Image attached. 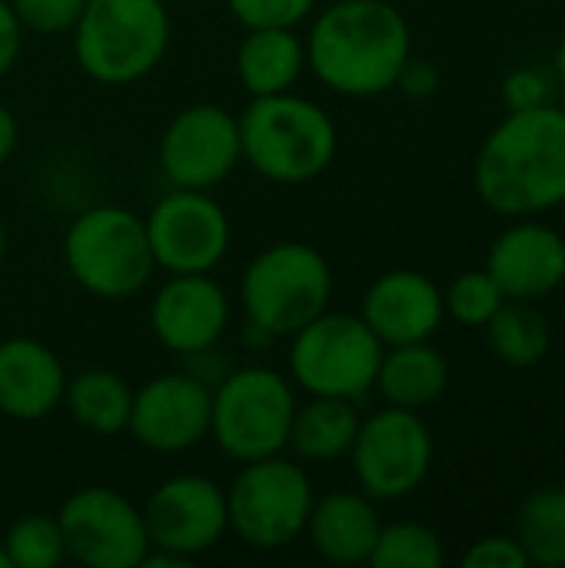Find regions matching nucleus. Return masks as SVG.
<instances>
[{
	"instance_id": "1",
	"label": "nucleus",
	"mask_w": 565,
	"mask_h": 568,
	"mask_svg": "<svg viewBox=\"0 0 565 568\" xmlns=\"http://www.w3.org/2000/svg\"><path fill=\"white\" fill-rule=\"evenodd\" d=\"M480 200L500 216H539L565 203V110L543 103L509 113L483 140L473 166Z\"/></svg>"
},
{
	"instance_id": "2",
	"label": "nucleus",
	"mask_w": 565,
	"mask_h": 568,
	"mask_svg": "<svg viewBox=\"0 0 565 568\" xmlns=\"http://www.w3.org/2000/svg\"><path fill=\"white\" fill-rule=\"evenodd\" d=\"M306 70L340 97H380L413 53L406 17L390 0H336L303 37Z\"/></svg>"
},
{
	"instance_id": "3",
	"label": "nucleus",
	"mask_w": 565,
	"mask_h": 568,
	"mask_svg": "<svg viewBox=\"0 0 565 568\" xmlns=\"http://www.w3.org/2000/svg\"><path fill=\"white\" fill-rule=\"evenodd\" d=\"M243 163L270 183L303 186L320 180L340 150L333 116L310 97L293 90L253 97L240 113Z\"/></svg>"
},
{
	"instance_id": "4",
	"label": "nucleus",
	"mask_w": 565,
	"mask_h": 568,
	"mask_svg": "<svg viewBox=\"0 0 565 568\" xmlns=\"http://www.w3.org/2000/svg\"><path fill=\"white\" fill-rule=\"evenodd\" d=\"M73 33L77 67L103 87L150 77L170 47V10L163 0H87Z\"/></svg>"
},
{
	"instance_id": "5",
	"label": "nucleus",
	"mask_w": 565,
	"mask_h": 568,
	"mask_svg": "<svg viewBox=\"0 0 565 568\" xmlns=\"http://www.w3.org/2000/svg\"><path fill=\"white\" fill-rule=\"evenodd\" d=\"M63 263L80 290L97 300H130L157 273L143 216L100 203L77 213L63 236Z\"/></svg>"
},
{
	"instance_id": "6",
	"label": "nucleus",
	"mask_w": 565,
	"mask_h": 568,
	"mask_svg": "<svg viewBox=\"0 0 565 568\" xmlns=\"http://www.w3.org/2000/svg\"><path fill=\"white\" fill-rule=\"evenodd\" d=\"M333 270L326 256L300 240L260 250L240 283V303L250 329L263 336H293L330 310Z\"/></svg>"
},
{
	"instance_id": "7",
	"label": "nucleus",
	"mask_w": 565,
	"mask_h": 568,
	"mask_svg": "<svg viewBox=\"0 0 565 568\" xmlns=\"http://www.w3.org/2000/svg\"><path fill=\"white\" fill-rule=\"evenodd\" d=\"M296 389L276 369L243 366L220 376L213 389L210 436L223 456L243 463L280 456L290 443Z\"/></svg>"
},
{
	"instance_id": "8",
	"label": "nucleus",
	"mask_w": 565,
	"mask_h": 568,
	"mask_svg": "<svg viewBox=\"0 0 565 568\" xmlns=\"http://www.w3.org/2000/svg\"><path fill=\"white\" fill-rule=\"evenodd\" d=\"M313 503L316 493L303 463L283 453L243 463L226 489L230 532L260 552L290 549L306 532Z\"/></svg>"
},
{
	"instance_id": "9",
	"label": "nucleus",
	"mask_w": 565,
	"mask_h": 568,
	"mask_svg": "<svg viewBox=\"0 0 565 568\" xmlns=\"http://www.w3.org/2000/svg\"><path fill=\"white\" fill-rule=\"evenodd\" d=\"M290 339V379L303 393L350 403L373 393L386 346L363 316L326 310Z\"/></svg>"
},
{
	"instance_id": "10",
	"label": "nucleus",
	"mask_w": 565,
	"mask_h": 568,
	"mask_svg": "<svg viewBox=\"0 0 565 568\" xmlns=\"http://www.w3.org/2000/svg\"><path fill=\"white\" fill-rule=\"evenodd\" d=\"M350 463L360 489L373 503L413 496L433 466V433L420 413L386 406L360 423Z\"/></svg>"
},
{
	"instance_id": "11",
	"label": "nucleus",
	"mask_w": 565,
	"mask_h": 568,
	"mask_svg": "<svg viewBox=\"0 0 565 568\" xmlns=\"http://www.w3.org/2000/svg\"><path fill=\"white\" fill-rule=\"evenodd\" d=\"M57 523L67 559L87 568H140L150 549L143 509L107 486L70 493L57 513Z\"/></svg>"
},
{
	"instance_id": "12",
	"label": "nucleus",
	"mask_w": 565,
	"mask_h": 568,
	"mask_svg": "<svg viewBox=\"0 0 565 568\" xmlns=\"http://www.w3.org/2000/svg\"><path fill=\"white\" fill-rule=\"evenodd\" d=\"M153 263L167 273H213L233 243L226 210L210 190L173 186L143 216Z\"/></svg>"
},
{
	"instance_id": "13",
	"label": "nucleus",
	"mask_w": 565,
	"mask_h": 568,
	"mask_svg": "<svg viewBox=\"0 0 565 568\" xmlns=\"http://www.w3.org/2000/svg\"><path fill=\"white\" fill-rule=\"evenodd\" d=\"M243 163L240 116L220 103H190L160 136V170L170 186L213 190Z\"/></svg>"
},
{
	"instance_id": "14",
	"label": "nucleus",
	"mask_w": 565,
	"mask_h": 568,
	"mask_svg": "<svg viewBox=\"0 0 565 568\" xmlns=\"http://www.w3.org/2000/svg\"><path fill=\"white\" fill-rule=\"evenodd\" d=\"M143 526L150 549L193 562L230 532L226 489L196 473L163 479L143 506Z\"/></svg>"
},
{
	"instance_id": "15",
	"label": "nucleus",
	"mask_w": 565,
	"mask_h": 568,
	"mask_svg": "<svg viewBox=\"0 0 565 568\" xmlns=\"http://www.w3.org/2000/svg\"><path fill=\"white\" fill-rule=\"evenodd\" d=\"M213 386L196 373H160L133 393L127 433L150 453L176 456L210 436Z\"/></svg>"
},
{
	"instance_id": "16",
	"label": "nucleus",
	"mask_w": 565,
	"mask_h": 568,
	"mask_svg": "<svg viewBox=\"0 0 565 568\" xmlns=\"http://www.w3.org/2000/svg\"><path fill=\"white\" fill-rule=\"evenodd\" d=\"M230 313V296L210 273H170V280L153 293L147 320L163 349L196 356L223 339Z\"/></svg>"
},
{
	"instance_id": "17",
	"label": "nucleus",
	"mask_w": 565,
	"mask_h": 568,
	"mask_svg": "<svg viewBox=\"0 0 565 568\" xmlns=\"http://www.w3.org/2000/svg\"><path fill=\"white\" fill-rule=\"evenodd\" d=\"M360 316L383 346L426 343L446 320L443 290L420 270H390L370 283Z\"/></svg>"
},
{
	"instance_id": "18",
	"label": "nucleus",
	"mask_w": 565,
	"mask_h": 568,
	"mask_svg": "<svg viewBox=\"0 0 565 568\" xmlns=\"http://www.w3.org/2000/svg\"><path fill=\"white\" fill-rule=\"evenodd\" d=\"M506 300H543L565 283V236L546 223L503 230L483 266Z\"/></svg>"
},
{
	"instance_id": "19",
	"label": "nucleus",
	"mask_w": 565,
	"mask_h": 568,
	"mask_svg": "<svg viewBox=\"0 0 565 568\" xmlns=\"http://www.w3.org/2000/svg\"><path fill=\"white\" fill-rule=\"evenodd\" d=\"M63 389L67 369L47 343L30 336L0 343V416L40 423L63 403Z\"/></svg>"
},
{
	"instance_id": "20",
	"label": "nucleus",
	"mask_w": 565,
	"mask_h": 568,
	"mask_svg": "<svg viewBox=\"0 0 565 568\" xmlns=\"http://www.w3.org/2000/svg\"><path fill=\"white\" fill-rule=\"evenodd\" d=\"M380 526L383 523L376 516V506L363 489H336L313 503L303 536L320 559L333 566H360L370 562Z\"/></svg>"
},
{
	"instance_id": "21",
	"label": "nucleus",
	"mask_w": 565,
	"mask_h": 568,
	"mask_svg": "<svg viewBox=\"0 0 565 568\" xmlns=\"http://www.w3.org/2000/svg\"><path fill=\"white\" fill-rule=\"evenodd\" d=\"M446 386H450V363L426 339V343L386 346L373 389L386 399V406L420 413L433 406L446 393Z\"/></svg>"
},
{
	"instance_id": "22",
	"label": "nucleus",
	"mask_w": 565,
	"mask_h": 568,
	"mask_svg": "<svg viewBox=\"0 0 565 568\" xmlns=\"http://www.w3.org/2000/svg\"><path fill=\"white\" fill-rule=\"evenodd\" d=\"M306 70V43L290 27L246 30L236 50V77L250 97L286 93Z\"/></svg>"
},
{
	"instance_id": "23",
	"label": "nucleus",
	"mask_w": 565,
	"mask_h": 568,
	"mask_svg": "<svg viewBox=\"0 0 565 568\" xmlns=\"http://www.w3.org/2000/svg\"><path fill=\"white\" fill-rule=\"evenodd\" d=\"M360 423L363 419L356 413V403L333 399V396H310V403L296 406L293 413L286 449H293V456L303 466L340 463L350 456Z\"/></svg>"
},
{
	"instance_id": "24",
	"label": "nucleus",
	"mask_w": 565,
	"mask_h": 568,
	"mask_svg": "<svg viewBox=\"0 0 565 568\" xmlns=\"http://www.w3.org/2000/svg\"><path fill=\"white\" fill-rule=\"evenodd\" d=\"M63 406L73 416L77 426H83L93 436H117L127 433L133 389L130 383L113 369H80L67 376Z\"/></svg>"
},
{
	"instance_id": "25",
	"label": "nucleus",
	"mask_w": 565,
	"mask_h": 568,
	"mask_svg": "<svg viewBox=\"0 0 565 568\" xmlns=\"http://www.w3.org/2000/svg\"><path fill=\"white\" fill-rule=\"evenodd\" d=\"M483 329L493 356L516 369L543 363L553 346L549 320L533 306V300H506Z\"/></svg>"
},
{
	"instance_id": "26",
	"label": "nucleus",
	"mask_w": 565,
	"mask_h": 568,
	"mask_svg": "<svg viewBox=\"0 0 565 568\" xmlns=\"http://www.w3.org/2000/svg\"><path fill=\"white\" fill-rule=\"evenodd\" d=\"M516 542L529 566L565 568V486H543L519 506Z\"/></svg>"
},
{
	"instance_id": "27",
	"label": "nucleus",
	"mask_w": 565,
	"mask_h": 568,
	"mask_svg": "<svg viewBox=\"0 0 565 568\" xmlns=\"http://www.w3.org/2000/svg\"><path fill=\"white\" fill-rule=\"evenodd\" d=\"M443 562H446L443 539L423 523L380 526L376 546L370 552L373 568H440Z\"/></svg>"
},
{
	"instance_id": "28",
	"label": "nucleus",
	"mask_w": 565,
	"mask_h": 568,
	"mask_svg": "<svg viewBox=\"0 0 565 568\" xmlns=\"http://www.w3.org/2000/svg\"><path fill=\"white\" fill-rule=\"evenodd\" d=\"M3 549H7V559L13 568H53L67 562L60 523H57V516H47V513L20 516L7 529Z\"/></svg>"
},
{
	"instance_id": "29",
	"label": "nucleus",
	"mask_w": 565,
	"mask_h": 568,
	"mask_svg": "<svg viewBox=\"0 0 565 568\" xmlns=\"http://www.w3.org/2000/svg\"><path fill=\"white\" fill-rule=\"evenodd\" d=\"M503 303H506V296L486 270L460 273L443 293L446 316H453L460 326H480L483 329Z\"/></svg>"
},
{
	"instance_id": "30",
	"label": "nucleus",
	"mask_w": 565,
	"mask_h": 568,
	"mask_svg": "<svg viewBox=\"0 0 565 568\" xmlns=\"http://www.w3.org/2000/svg\"><path fill=\"white\" fill-rule=\"evenodd\" d=\"M233 20L246 30L290 27L296 30L316 10V0H226Z\"/></svg>"
},
{
	"instance_id": "31",
	"label": "nucleus",
	"mask_w": 565,
	"mask_h": 568,
	"mask_svg": "<svg viewBox=\"0 0 565 568\" xmlns=\"http://www.w3.org/2000/svg\"><path fill=\"white\" fill-rule=\"evenodd\" d=\"M23 33H40V37H53V33H70L87 7V0H10Z\"/></svg>"
},
{
	"instance_id": "32",
	"label": "nucleus",
	"mask_w": 565,
	"mask_h": 568,
	"mask_svg": "<svg viewBox=\"0 0 565 568\" xmlns=\"http://www.w3.org/2000/svg\"><path fill=\"white\" fill-rule=\"evenodd\" d=\"M466 568H526L529 559L523 552V546L516 542V536H486L480 542H473L463 556Z\"/></svg>"
},
{
	"instance_id": "33",
	"label": "nucleus",
	"mask_w": 565,
	"mask_h": 568,
	"mask_svg": "<svg viewBox=\"0 0 565 568\" xmlns=\"http://www.w3.org/2000/svg\"><path fill=\"white\" fill-rule=\"evenodd\" d=\"M503 103H506L509 113H519V110H533V106L549 103V83H546V77L539 70H533V67L513 70L503 80Z\"/></svg>"
},
{
	"instance_id": "34",
	"label": "nucleus",
	"mask_w": 565,
	"mask_h": 568,
	"mask_svg": "<svg viewBox=\"0 0 565 568\" xmlns=\"http://www.w3.org/2000/svg\"><path fill=\"white\" fill-rule=\"evenodd\" d=\"M396 87H400L403 97H410V100H430V97L440 90V70H436L433 60L413 57V53H410V60L403 63V70H400V77H396Z\"/></svg>"
},
{
	"instance_id": "35",
	"label": "nucleus",
	"mask_w": 565,
	"mask_h": 568,
	"mask_svg": "<svg viewBox=\"0 0 565 568\" xmlns=\"http://www.w3.org/2000/svg\"><path fill=\"white\" fill-rule=\"evenodd\" d=\"M23 47V27L10 7V0H0V80L13 70Z\"/></svg>"
},
{
	"instance_id": "36",
	"label": "nucleus",
	"mask_w": 565,
	"mask_h": 568,
	"mask_svg": "<svg viewBox=\"0 0 565 568\" xmlns=\"http://www.w3.org/2000/svg\"><path fill=\"white\" fill-rule=\"evenodd\" d=\"M17 143H20V123L13 116V110L0 103V166L13 156Z\"/></svg>"
},
{
	"instance_id": "37",
	"label": "nucleus",
	"mask_w": 565,
	"mask_h": 568,
	"mask_svg": "<svg viewBox=\"0 0 565 568\" xmlns=\"http://www.w3.org/2000/svg\"><path fill=\"white\" fill-rule=\"evenodd\" d=\"M556 73H559V80H563V87H565V37H563V43L556 47Z\"/></svg>"
},
{
	"instance_id": "38",
	"label": "nucleus",
	"mask_w": 565,
	"mask_h": 568,
	"mask_svg": "<svg viewBox=\"0 0 565 568\" xmlns=\"http://www.w3.org/2000/svg\"><path fill=\"white\" fill-rule=\"evenodd\" d=\"M3 256H7V230L0 223V266H3Z\"/></svg>"
},
{
	"instance_id": "39",
	"label": "nucleus",
	"mask_w": 565,
	"mask_h": 568,
	"mask_svg": "<svg viewBox=\"0 0 565 568\" xmlns=\"http://www.w3.org/2000/svg\"><path fill=\"white\" fill-rule=\"evenodd\" d=\"M0 568H13L10 566V559H7V549H3V542H0Z\"/></svg>"
}]
</instances>
